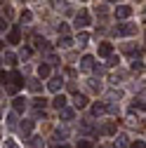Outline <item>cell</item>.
<instances>
[{"instance_id":"cell-1","label":"cell","mask_w":146,"mask_h":148,"mask_svg":"<svg viewBox=\"0 0 146 148\" xmlns=\"http://www.w3.org/2000/svg\"><path fill=\"white\" fill-rule=\"evenodd\" d=\"M7 92H12V94H17V89L19 87H24V78H21V73H17V71H12L10 73V78H7Z\"/></svg>"},{"instance_id":"cell-2","label":"cell","mask_w":146,"mask_h":148,"mask_svg":"<svg viewBox=\"0 0 146 148\" xmlns=\"http://www.w3.org/2000/svg\"><path fill=\"white\" fill-rule=\"evenodd\" d=\"M113 110H116L113 103H104V101L92 103V115H94V118H97V115H106V113H113Z\"/></svg>"},{"instance_id":"cell-3","label":"cell","mask_w":146,"mask_h":148,"mask_svg":"<svg viewBox=\"0 0 146 148\" xmlns=\"http://www.w3.org/2000/svg\"><path fill=\"white\" fill-rule=\"evenodd\" d=\"M137 33V26L134 24H120L113 28V35H118V38H125V35H134Z\"/></svg>"},{"instance_id":"cell-4","label":"cell","mask_w":146,"mask_h":148,"mask_svg":"<svg viewBox=\"0 0 146 148\" xmlns=\"http://www.w3.org/2000/svg\"><path fill=\"white\" fill-rule=\"evenodd\" d=\"M85 26H90V14H87L85 10H80V12L76 14V28L80 31V28H85Z\"/></svg>"},{"instance_id":"cell-5","label":"cell","mask_w":146,"mask_h":148,"mask_svg":"<svg viewBox=\"0 0 146 148\" xmlns=\"http://www.w3.org/2000/svg\"><path fill=\"white\" fill-rule=\"evenodd\" d=\"M125 125L130 129H146V122H141L139 118L134 120V113H130V118H125Z\"/></svg>"},{"instance_id":"cell-6","label":"cell","mask_w":146,"mask_h":148,"mask_svg":"<svg viewBox=\"0 0 146 148\" xmlns=\"http://www.w3.org/2000/svg\"><path fill=\"white\" fill-rule=\"evenodd\" d=\"M61 82H64V80H61V75H57V78H50V82H47V89L52 92V94H57V92L61 89Z\"/></svg>"},{"instance_id":"cell-7","label":"cell","mask_w":146,"mask_h":148,"mask_svg":"<svg viewBox=\"0 0 146 148\" xmlns=\"http://www.w3.org/2000/svg\"><path fill=\"white\" fill-rule=\"evenodd\" d=\"M80 71H85V73L94 71V57H83L80 59Z\"/></svg>"},{"instance_id":"cell-8","label":"cell","mask_w":146,"mask_h":148,"mask_svg":"<svg viewBox=\"0 0 146 148\" xmlns=\"http://www.w3.org/2000/svg\"><path fill=\"white\" fill-rule=\"evenodd\" d=\"M7 42H10V45L21 42V31H19V26H14V28L10 31V35H7Z\"/></svg>"},{"instance_id":"cell-9","label":"cell","mask_w":146,"mask_h":148,"mask_svg":"<svg viewBox=\"0 0 146 148\" xmlns=\"http://www.w3.org/2000/svg\"><path fill=\"white\" fill-rule=\"evenodd\" d=\"M80 134H87V136H94V134H97V129H94V125L90 122V120H85V122H80Z\"/></svg>"},{"instance_id":"cell-10","label":"cell","mask_w":146,"mask_h":148,"mask_svg":"<svg viewBox=\"0 0 146 148\" xmlns=\"http://www.w3.org/2000/svg\"><path fill=\"white\" fill-rule=\"evenodd\" d=\"M130 14H132V7L130 5H118L116 7V16H118V19H127Z\"/></svg>"},{"instance_id":"cell-11","label":"cell","mask_w":146,"mask_h":148,"mask_svg":"<svg viewBox=\"0 0 146 148\" xmlns=\"http://www.w3.org/2000/svg\"><path fill=\"white\" fill-rule=\"evenodd\" d=\"M19 129H21V134H24V136H31V132H33V120H31V118H26V120H21V125H19Z\"/></svg>"},{"instance_id":"cell-12","label":"cell","mask_w":146,"mask_h":148,"mask_svg":"<svg viewBox=\"0 0 146 148\" xmlns=\"http://www.w3.org/2000/svg\"><path fill=\"white\" fill-rule=\"evenodd\" d=\"M52 106L57 108V110H61V108H66V97H64V94H57V97L52 99Z\"/></svg>"},{"instance_id":"cell-13","label":"cell","mask_w":146,"mask_h":148,"mask_svg":"<svg viewBox=\"0 0 146 148\" xmlns=\"http://www.w3.org/2000/svg\"><path fill=\"white\" fill-rule=\"evenodd\" d=\"M99 54H101V57H111V54H113V45L111 42H101L99 45Z\"/></svg>"},{"instance_id":"cell-14","label":"cell","mask_w":146,"mask_h":148,"mask_svg":"<svg viewBox=\"0 0 146 148\" xmlns=\"http://www.w3.org/2000/svg\"><path fill=\"white\" fill-rule=\"evenodd\" d=\"M59 115H61L64 122H71L73 118H76V110H71V108H61V110H59Z\"/></svg>"},{"instance_id":"cell-15","label":"cell","mask_w":146,"mask_h":148,"mask_svg":"<svg viewBox=\"0 0 146 148\" xmlns=\"http://www.w3.org/2000/svg\"><path fill=\"white\" fill-rule=\"evenodd\" d=\"M12 106H14V110H17V113H21V110L26 108V101H24V97H14Z\"/></svg>"},{"instance_id":"cell-16","label":"cell","mask_w":146,"mask_h":148,"mask_svg":"<svg viewBox=\"0 0 146 148\" xmlns=\"http://www.w3.org/2000/svg\"><path fill=\"white\" fill-rule=\"evenodd\" d=\"M130 143H127V136L125 134H118L116 136V141H113V148H127Z\"/></svg>"},{"instance_id":"cell-17","label":"cell","mask_w":146,"mask_h":148,"mask_svg":"<svg viewBox=\"0 0 146 148\" xmlns=\"http://www.w3.org/2000/svg\"><path fill=\"white\" fill-rule=\"evenodd\" d=\"M52 139L57 141V143H59V141H66V139H68V132H66V129H57V132L52 134Z\"/></svg>"},{"instance_id":"cell-18","label":"cell","mask_w":146,"mask_h":148,"mask_svg":"<svg viewBox=\"0 0 146 148\" xmlns=\"http://www.w3.org/2000/svg\"><path fill=\"white\" fill-rule=\"evenodd\" d=\"M33 42H35V47H38V49H43V52H47V49H50V45H47V40H45V38H38V35H35V38H33Z\"/></svg>"},{"instance_id":"cell-19","label":"cell","mask_w":146,"mask_h":148,"mask_svg":"<svg viewBox=\"0 0 146 148\" xmlns=\"http://www.w3.org/2000/svg\"><path fill=\"white\" fill-rule=\"evenodd\" d=\"M50 66L52 64H40L38 66V78H50Z\"/></svg>"},{"instance_id":"cell-20","label":"cell","mask_w":146,"mask_h":148,"mask_svg":"<svg viewBox=\"0 0 146 148\" xmlns=\"http://www.w3.org/2000/svg\"><path fill=\"white\" fill-rule=\"evenodd\" d=\"M3 61H5L7 66H14V64H17V57H14L12 52H5V54H3Z\"/></svg>"},{"instance_id":"cell-21","label":"cell","mask_w":146,"mask_h":148,"mask_svg":"<svg viewBox=\"0 0 146 148\" xmlns=\"http://www.w3.org/2000/svg\"><path fill=\"white\" fill-rule=\"evenodd\" d=\"M73 101H76L78 108H85V106H87V97H83V94H76V97H73Z\"/></svg>"},{"instance_id":"cell-22","label":"cell","mask_w":146,"mask_h":148,"mask_svg":"<svg viewBox=\"0 0 146 148\" xmlns=\"http://www.w3.org/2000/svg\"><path fill=\"white\" fill-rule=\"evenodd\" d=\"M73 45V40L68 38V35H61V38H59V47H64V49H68Z\"/></svg>"},{"instance_id":"cell-23","label":"cell","mask_w":146,"mask_h":148,"mask_svg":"<svg viewBox=\"0 0 146 148\" xmlns=\"http://www.w3.org/2000/svg\"><path fill=\"white\" fill-rule=\"evenodd\" d=\"M141 68H144V64H141V59H139V57H134V59H132V71H134V73H139Z\"/></svg>"},{"instance_id":"cell-24","label":"cell","mask_w":146,"mask_h":148,"mask_svg":"<svg viewBox=\"0 0 146 148\" xmlns=\"http://www.w3.org/2000/svg\"><path fill=\"white\" fill-rule=\"evenodd\" d=\"M33 106H35V108L40 110V108H45V106H47V99H43V97H38V99H33Z\"/></svg>"},{"instance_id":"cell-25","label":"cell","mask_w":146,"mask_h":148,"mask_svg":"<svg viewBox=\"0 0 146 148\" xmlns=\"http://www.w3.org/2000/svg\"><path fill=\"white\" fill-rule=\"evenodd\" d=\"M78 42H80V45H87V42H90V35H87L85 31H80V33H78Z\"/></svg>"},{"instance_id":"cell-26","label":"cell","mask_w":146,"mask_h":148,"mask_svg":"<svg viewBox=\"0 0 146 148\" xmlns=\"http://www.w3.org/2000/svg\"><path fill=\"white\" fill-rule=\"evenodd\" d=\"M28 89H31V92H40V82H38V80H31V82H28Z\"/></svg>"},{"instance_id":"cell-27","label":"cell","mask_w":146,"mask_h":148,"mask_svg":"<svg viewBox=\"0 0 146 148\" xmlns=\"http://www.w3.org/2000/svg\"><path fill=\"white\" fill-rule=\"evenodd\" d=\"M130 148H146V141H134Z\"/></svg>"},{"instance_id":"cell-28","label":"cell","mask_w":146,"mask_h":148,"mask_svg":"<svg viewBox=\"0 0 146 148\" xmlns=\"http://www.w3.org/2000/svg\"><path fill=\"white\" fill-rule=\"evenodd\" d=\"M3 148H17V143H14V141H12V139H7V141H5V143H3Z\"/></svg>"},{"instance_id":"cell-29","label":"cell","mask_w":146,"mask_h":148,"mask_svg":"<svg viewBox=\"0 0 146 148\" xmlns=\"http://www.w3.org/2000/svg\"><path fill=\"white\" fill-rule=\"evenodd\" d=\"M47 64H59V59L54 57V54H47Z\"/></svg>"},{"instance_id":"cell-30","label":"cell","mask_w":146,"mask_h":148,"mask_svg":"<svg viewBox=\"0 0 146 148\" xmlns=\"http://www.w3.org/2000/svg\"><path fill=\"white\" fill-rule=\"evenodd\" d=\"M31 19H33L31 12H24V14H21V21H31Z\"/></svg>"},{"instance_id":"cell-31","label":"cell","mask_w":146,"mask_h":148,"mask_svg":"<svg viewBox=\"0 0 146 148\" xmlns=\"http://www.w3.org/2000/svg\"><path fill=\"white\" fill-rule=\"evenodd\" d=\"M106 64H108V66H116V64H118V57H113V54H111V57H108V61H106Z\"/></svg>"},{"instance_id":"cell-32","label":"cell","mask_w":146,"mask_h":148,"mask_svg":"<svg viewBox=\"0 0 146 148\" xmlns=\"http://www.w3.org/2000/svg\"><path fill=\"white\" fill-rule=\"evenodd\" d=\"M78 148H92V143L90 141H78Z\"/></svg>"},{"instance_id":"cell-33","label":"cell","mask_w":146,"mask_h":148,"mask_svg":"<svg viewBox=\"0 0 146 148\" xmlns=\"http://www.w3.org/2000/svg\"><path fill=\"white\" fill-rule=\"evenodd\" d=\"M66 33H68V26L61 24V26H59V35H66Z\"/></svg>"},{"instance_id":"cell-34","label":"cell","mask_w":146,"mask_h":148,"mask_svg":"<svg viewBox=\"0 0 146 148\" xmlns=\"http://www.w3.org/2000/svg\"><path fill=\"white\" fill-rule=\"evenodd\" d=\"M28 57H31V49H28V47L21 49V59H28Z\"/></svg>"},{"instance_id":"cell-35","label":"cell","mask_w":146,"mask_h":148,"mask_svg":"<svg viewBox=\"0 0 146 148\" xmlns=\"http://www.w3.org/2000/svg\"><path fill=\"white\" fill-rule=\"evenodd\" d=\"M139 99H141V101H146V89H144L141 94H139Z\"/></svg>"},{"instance_id":"cell-36","label":"cell","mask_w":146,"mask_h":148,"mask_svg":"<svg viewBox=\"0 0 146 148\" xmlns=\"http://www.w3.org/2000/svg\"><path fill=\"white\" fill-rule=\"evenodd\" d=\"M144 21H146V10H144Z\"/></svg>"},{"instance_id":"cell-37","label":"cell","mask_w":146,"mask_h":148,"mask_svg":"<svg viewBox=\"0 0 146 148\" xmlns=\"http://www.w3.org/2000/svg\"><path fill=\"white\" fill-rule=\"evenodd\" d=\"M108 3H118V0H108Z\"/></svg>"},{"instance_id":"cell-38","label":"cell","mask_w":146,"mask_h":148,"mask_svg":"<svg viewBox=\"0 0 146 148\" xmlns=\"http://www.w3.org/2000/svg\"><path fill=\"white\" fill-rule=\"evenodd\" d=\"M101 148H104V146H101Z\"/></svg>"}]
</instances>
